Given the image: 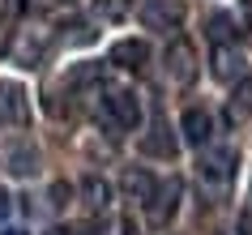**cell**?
<instances>
[{
	"instance_id": "obj_12",
	"label": "cell",
	"mask_w": 252,
	"mask_h": 235,
	"mask_svg": "<svg viewBox=\"0 0 252 235\" xmlns=\"http://www.w3.org/2000/svg\"><path fill=\"white\" fill-rule=\"evenodd\" d=\"M180 129H184L188 145H210L214 120H210V111H201V107H188V111H184V120H180Z\"/></svg>"
},
{
	"instance_id": "obj_7",
	"label": "cell",
	"mask_w": 252,
	"mask_h": 235,
	"mask_svg": "<svg viewBox=\"0 0 252 235\" xmlns=\"http://www.w3.org/2000/svg\"><path fill=\"white\" fill-rule=\"evenodd\" d=\"M180 193H184V184H180V180H167V184H158V188H154V197L146 201V205H150V222H154V227H167V222L175 218Z\"/></svg>"
},
{
	"instance_id": "obj_25",
	"label": "cell",
	"mask_w": 252,
	"mask_h": 235,
	"mask_svg": "<svg viewBox=\"0 0 252 235\" xmlns=\"http://www.w3.org/2000/svg\"><path fill=\"white\" fill-rule=\"evenodd\" d=\"M4 235H26V231H4Z\"/></svg>"
},
{
	"instance_id": "obj_6",
	"label": "cell",
	"mask_w": 252,
	"mask_h": 235,
	"mask_svg": "<svg viewBox=\"0 0 252 235\" xmlns=\"http://www.w3.org/2000/svg\"><path fill=\"white\" fill-rule=\"evenodd\" d=\"M167 77L175 86H188V81L197 77V52H192V43L188 39H175L167 47Z\"/></svg>"
},
{
	"instance_id": "obj_22",
	"label": "cell",
	"mask_w": 252,
	"mask_h": 235,
	"mask_svg": "<svg viewBox=\"0 0 252 235\" xmlns=\"http://www.w3.org/2000/svg\"><path fill=\"white\" fill-rule=\"evenodd\" d=\"M239 9H244V17L252 22V0H239Z\"/></svg>"
},
{
	"instance_id": "obj_17",
	"label": "cell",
	"mask_w": 252,
	"mask_h": 235,
	"mask_svg": "<svg viewBox=\"0 0 252 235\" xmlns=\"http://www.w3.org/2000/svg\"><path fill=\"white\" fill-rule=\"evenodd\" d=\"M94 13L107 17V22H120V17L128 13V0H94Z\"/></svg>"
},
{
	"instance_id": "obj_10",
	"label": "cell",
	"mask_w": 252,
	"mask_h": 235,
	"mask_svg": "<svg viewBox=\"0 0 252 235\" xmlns=\"http://www.w3.org/2000/svg\"><path fill=\"white\" fill-rule=\"evenodd\" d=\"M244 65H248V60H244V52H239L235 43H222V47L214 52V77L218 81H239L244 77Z\"/></svg>"
},
{
	"instance_id": "obj_15",
	"label": "cell",
	"mask_w": 252,
	"mask_h": 235,
	"mask_svg": "<svg viewBox=\"0 0 252 235\" xmlns=\"http://www.w3.org/2000/svg\"><path fill=\"white\" fill-rule=\"evenodd\" d=\"M81 197H86V205H90V209H107L111 188H107V180H98V175H86V180H81Z\"/></svg>"
},
{
	"instance_id": "obj_3",
	"label": "cell",
	"mask_w": 252,
	"mask_h": 235,
	"mask_svg": "<svg viewBox=\"0 0 252 235\" xmlns=\"http://www.w3.org/2000/svg\"><path fill=\"white\" fill-rule=\"evenodd\" d=\"M47 47H52V34H47V30H39V26L17 30V39H13V56H17V65H22V68H34V65H43Z\"/></svg>"
},
{
	"instance_id": "obj_5",
	"label": "cell",
	"mask_w": 252,
	"mask_h": 235,
	"mask_svg": "<svg viewBox=\"0 0 252 235\" xmlns=\"http://www.w3.org/2000/svg\"><path fill=\"white\" fill-rule=\"evenodd\" d=\"M30 120V103H26V90L17 81H0V124L9 129H22Z\"/></svg>"
},
{
	"instance_id": "obj_8",
	"label": "cell",
	"mask_w": 252,
	"mask_h": 235,
	"mask_svg": "<svg viewBox=\"0 0 252 235\" xmlns=\"http://www.w3.org/2000/svg\"><path fill=\"white\" fill-rule=\"evenodd\" d=\"M141 150H146L150 158H175L180 141H175L171 124H167V120H154V124H150V133L141 137Z\"/></svg>"
},
{
	"instance_id": "obj_11",
	"label": "cell",
	"mask_w": 252,
	"mask_h": 235,
	"mask_svg": "<svg viewBox=\"0 0 252 235\" xmlns=\"http://www.w3.org/2000/svg\"><path fill=\"white\" fill-rule=\"evenodd\" d=\"M146 60H150V47H146V39H120L116 47H111V65H120V68H146Z\"/></svg>"
},
{
	"instance_id": "obj_21",
	"label": "cell",
	"mask_w": 252,
	"mask_h": 235,
	"mask_svg": "<svg viewBox=\"0 0 252 235\" xmlns=\"http://www.w3.org/2000/svg\"><path fill=\"white\" fill-rule=\"evenodd\" d=\"M4 214H9V193L0 188V218H4Z\"/></svg>"
},
{
	"instance_id": "obj_19",
	"label": "cell",
	"mask_w": 252,
	"mask_h": 235,
	"mask_svg": "<svg viewBox=\"0 0 252 235\" xmlns=\"http://www.w3.org/2000/svg\"><path fill=\"white\" fill-rule=\"evenodd\" d=\"M64 30H68V43H90V39H94V30L81 26V22H68Z\"/></svg>"
},
{
	"instance_id": "obj_24",
	"label": "cell",
	"mask_w": 252,
	"mask_h": 235,
	"mask_svg": "<svg viewBox=\"0 0 252 235\" xmlns=\"http://www.w3.org/2000/svg\"><path fill=\"white\" fill-rule=\"evenodd\" d=\"M0 52H4V30H0Z\"/></svg>"
},
{
	"instance_id": "obj_1",
	"label": "cell",
	"mask_w": 252,
	"mask_h": 235,
	"mask_svg": "<svg viewBox=\"0 0 252 235\" xmlns=\"http://www.w3.org/2000/svg\"><path fill=\"white\" fill-rule=\"evenodd\" d=\"M184 17H188V4H184V0H146V9H141V26L167 34V30H180V26H184Z\"/></svg>"
},
{
	"instance_id": "obj_9",
	"label": "cell",
	"mask_w": 252,
	"mask_h": 235,
	"mask_svg": "<svg viewBox=\"0 0 252 235\" xmlns=\"http://www.w3.org/2000/svg\"><path fill=\"white\" fill-rule=\"evenodd\" d=\"M120 188H124L128 201H141V205H146L150 197H154V188H158V180H154L146 167H128L124 175H120Z\"/></svg>"
},
{
	"instance_id": "obj_18",
	"label": "cell",
	"mask_w": 252,
	"mask_h": 235,
	"mask_svg": "<svg viewBox=\"0 0 252 235\" xmlns=\"http://www.w3.org/2000/svg\"><path fill=\"white\" fill-rule=\"evenodd\" d=\"M68 197H73V188H68L64 180H56L52 188H47V201H52V209H64V205H68Z\"/></svg>"
},
{
	"instance_id": "obj_4",
	"label": "cell",
	"mask_w": 252,
	"mask_h": 235,
	"mask_svg": "<svg viewBox=\"0 0 252 235\" xmlns=\"http://www.w3.org/2000/svg\"><path fill=\"white\" fill-rule=\"evenodd\" d=\"M235 163H239V154L231 150V145H210V150H201V175L205 180H214V184H226L231 175H235Z\"/></svg>"
},
{
	"instance_id": "obj_13",
	"label": "cell",
	"mask_w": 252,
	"mask_h": 235,
	"mask_svg": "<svg viewBox=\"0 0 252 235\" xmlns=\"http://www.w3.org/2000/svg\"><path fill=\"white\" fill-rule=\"evenodd\" d=\"M4 167L13 171V175H34V171H39V150L30 141L9 145V150H4Z\"/></svg>"
},
{
	"instance_id": "obj_20",
	"label": "cell",
	"mask_w": 252,
	"mask_h": 235,
	"mask_svg": "<svg viewBox=\"0 0 252 235\" xmlns=\"http://www.w3.org/2000/svg\"><path fill=\"white\" fill-rule=\"evenodd\" d=\"M26 13V0H4V17H17Z\"/></svg>"
},
{
	"instance_id": "obj_16",
	"label": "cell",
	"mask_w": 252,
	"mask_h": 235,
	"mask_svg": "<svg viewBox=\"0 0 252 235\" xmlns=\"http://www.w3.org/2000/svg\"><path fill=\"white\" fill-rule=\"evenodd\" d=\"M248 111H252V73H248V77H239L235 99H231V111H226V116H231V120H244Z\"/></svg>"
},
{
	"instance_id": "obj_14",
	"label": "cell",
	"mask_w": 252,
	"mask_h": 235,
	"mask_svg": "<svg viewBox=\"0 0 252 235\" xmlns=\"http://www.w3.org/2000/svg\"><path fill=\"white\" fill-rule=\"evenodd\" d=\"M205 26H210L205 34H210L218 47H222V43H235V34H239V30H235V17H231V13H210V22H205Z\"/></svg>"
},
{
	"instance_id": "obj_26",
	"label": "cell",
	"mask_w": 252,
	"mask_h": 235,
	"mask_svg": "<svg viewBox=\"0 0 252 235\" xmlns=\"http://www.w3.org/2000/svg\"><path fill=\"white\" fill-rule=\"evenodd\" d=\"M56 4H73V0H56Z\"/></svg>"
},
{
	"instance_id": "obj_23",
	"label": "cell",
	"mask_w": 252,
	"mask_h": 235,
	"mask_svg": "<svg viewBox=\"0 0 252 235\" xmlns=\"http://www.w3.org/2000/svg\"><path fill=\"white\" fill-rule=\"evenodd\" d=\"M47 235H73V231H60V227H56V231H47Z\"/></svg>"
},
{
	"instance_id": "obj_2",
	"label": "cell",
	"mask_w": 252,
	"mask_h": 235,
	"mask_svg": "<svg viewBox=\"0 0 252 235\" xmlns=\"http://www.w3.org/2000/svg\"><path fill=\"white\" fill-rule=\"evenodd\" d=\"M103 116H107L111 129H137V124H141V103H137L133 90H107Z\"/></svg>"
}]
</instances>
